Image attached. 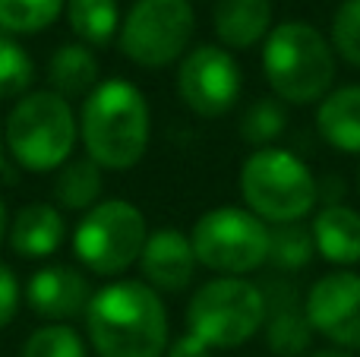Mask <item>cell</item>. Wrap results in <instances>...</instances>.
<instances>
[{"label": "cell", "mask_w": 360, "mask_h": 357, "mask_svg": "<svg viewBox=\"0 0 360 357\" xmlns=\"http://www.w3.org/2000/svg\"><path fill=\"white\" fill-rule=\"evenodd\" d=\"M86 329L98 357H162L168 348V313L146 282H111L95 291Z\"/></svg>", "instance_id": "1"}, {"label": "cell", "mask_w": 360, "mask_h": 357, "mask_svg": "<svg viewBox=\"0 0 360 357\" xmlns=\"http://www.w3.org/2000/svg\"><path fill=\"white\" fill-rule=\"evenodd\" d=\"M82 145L98 168L127 171L149 149V101L133 82L108 79L82 101Z\"/></svg>", "instance_id": "2"}, {"label": "cell", "mask_w": 360, "mask_h": 357, "mask_svg": "<svg viewBox=\"0 0 360 357\" xmlns=\"http://www.w3.org/2000/svg\"><path fill=\"white\" fill-rule=\"evenodd\" d=\"M262 70L278 101L313 105L323 101L335 82V54L323 32L291 19L266 35Z\"/></svg>", "instance_id": "3"}, {"label": "cell", "mask_w": 360, "mask_h": 357, "mask_svg": "<svg viewBox=\"0 0 360 357\" xmlns=\"http://www.w3.org/2000/svg\"><path fill=\"white\" fill-rule=\"evenodd\" d=\"M76 114L57 92H32L13 105L4 126V145L29 171H54L70 162L76 145Z\"/></svg>", "instance_id": "4"}, {"label": "cell", "mask_w": 360, "mask_h": 357, "mask_svg": "<svg viewBox=\"0 0 360 357\" xmlns=\"http://www.w3.org/2000/svg\"><path fill=\"white\" fill-rule=\"evenodd\" d=\"M240 196L247 209L262 221L288 225L300 221L316 206V177L288 149H256L240 168Z\"/></svg>", "instance_id": "5"}, {"label": "cell", "mask_w": 360, "mask_h": 357, "mask_svg": "<svg viewBox=\"0 0 360 357\" xmlns=\"http://www.w3.org/2000/svg\"><path fill=\"white\" fill-rule=\"evenodd\" d=\"M266 323L262 288L237 275L212 278L193 294L186 307L190 335L209 348H237L250 342Z\"/></svg>", "instance_id": "6"}, {"label": "cell", "mask_w": 360, "mask_h": 357, "mask_svg": "<svg viewBox=\"0 0 360 357\" xmlns=\"http://www.w3.org/2000/svg\"><path fill=\"white\" fill-rule=\"evenodd\" d=\"M146 240V215L127 200H105L89 209L76 225L73 250L95 275H120L143 257Z\"/></svg>", "instance_id": "7"}, {"label": "cell", "mask_w": 360, "mask_h": 357, "mask_svg": "<svg viewBox=\"0 0 360 357\" xmlns=\"http://www.w3.org/2000/svg\"><path fill=\"white\" fill-rule=\"evenodd\" d=\"M196 263L224 275H247L269 259V225L250 209L221 206L199 215L193 225Z\"/></svg>", "instance_id": "8"}, {"label": "cell", "mask_w": 360, "mask_h": 357, "mask_svg": "<svg viewBox=\"0 0 360 357\" xmlns=\"http://www.w3.org/2000/svg\"><path fill=\"white\" fill-rule=\"evenodd\" d=\"M196 29L190 0H136L120 22V51L139 67H168L180 60Z\"/></svg>", "instance_id": "9"}, {"label": "cell", "mask_w": 360, "mask_h": 357, "mask_svg": "<svg viewBox=\"0 0 360 357\" xmlns=\"http://www.w3.org/2000/svg\"><path fill=\"white\" fill-rule=\"evenodd\" d=\"M177 95L199 117H221L240 95V67L231 51L218 44H199L180 60Z\"/></svg>", "instance_id": "10"}, {"label": "cell", "mask_w": 360, "mask_h": 357, "mask_svg": "<svg viewBox=\"0 0 360 357\" xmlns=\"http://www.w3.org/2000/svg\"><path fill=\"white\" fill-rule=\"evenodd\" d=\"M307 320L319 335L342 348H360V275L332 272L307 294Z\"/></svg>", "instance_id": "11"}, {"label": "cell", "mask_w": 360, "mask_h": 357, "mask_svg": "<svg viewBox=\"0 0 360 357\" xmlns=\"http://www.w3.org/2000/svg\"><path fill=\"white\" fill-rule=\"evenodd\" d=\"M25 301L44 320H73V316H86L89 301H92V288H89L86 275L70 266H44L29 278L25 288Z\"/></svg>", "instance_id": "12"}, {"label": "cell", "mask_w": 360, "mask_h": 357, "mask_svg": "<svg viewBox=\"0 0 360 357\" xmlns=\"http://www.w3.org/2000/svg\"><path fill=\"white\" fill-rule=\"evenodd\" d=\"M139 263H143V278L149 288L184 291L196 272V253H193L190 238L180 234L177 228H158L146 240Z\"/></svg>", "instance_id": "13"}, {"label": "cell", "mask_w": 360, "mask_h": 357, "mask_svg": "<svg viewBox=\"0 0 360 357\" xmlns=\"http://www.w3.org/2000/svg\"><path fill=\"white\" fill-rule=\"evenodd\" d=\"M266 297V342L278 357H297L307 351L313 339V326L307 320V310H300V297L291 285L272 282L262 288Z\"/></svg>", "instance_id": "14"}, {"label": "cell", "mask_w": 360, "mask_h": 357, "mask_svg": "<svg viewBox=\"0 0 360 357\" xmlns=\"http://www.w3.org/2000/svg\"><path fill=\"white\" fill-rule=\"evenodd\" d=\"M313 244L329 263L354 266L360 263V212L342 202H326L313 219Z\"/></svg>", "instance_id": "15"}, {"label": "cell", "mask_w": 360, "mask_h": 357, "mask_svg": "<svg viewBox=\"0 0 360 357\" xmlns=\"http://www.w3.org/2000/svg\"><path fill=\"white\" fill-rule=\"evenodd\" d=\"M212 22L224 48L247 51L269 35L272 4L269 0H218Z\"/></svg>", "instance_id": "16"}, {"label": "cell", "mask_w": 360, "mask_h": 357, "mask_svg": "<svg viewBox=\"0 0 360 357\" xmlns=\"http://www.w3.org/2000/svg\"><path fill=\"white\" fill-rule=\"evenodd\" d=\"M10 244L22 259H44L63 244V219L48 202H32L16 212Z\"/></svg>", "instance_id": "17"}, {"label": "cell", "mask_w": 360, "mask_h": 357, "mask_svg": "<svg viewBox=\"0 0 360 357\" xmlns=\"http://www.w3.org/2000/svg\"><path fill=\"white\" fill-rule=\"evenodd\" d=\"M319 136L345 155L360 152V86H345L329 92L316 111Z\"/></svg>", "instance_id": "18"}, {"label": "cell", "mask_w": 360, "mask_h": 357, "mask_svg": "<svg viewBox=\"0 0 360 357\" xmlns=\"http://www.w3.org/2000/svg\"><path fill=\"white\" fill-rule=\"evenodd\" d=\"M48 86L60 98H89L98 86V57L86 44H63L48 60Z\"/></svg>", "instance_id": "19"}, {"label": "cell", "mask_w": 360, "mask_h": 357, "mask_svg": "<svg viewBox=\"0 0 360 357\" xmlns=\"http://www.w3.org/2000/svg\"><path fill=\"white\" fill-rule=\"evenodd\" d=\"M101 190H105V177L92 158L60 164L54 177V200L63 209H76V212H89L92 206H98Z\"/></svg>", "instance_id": "20"}, {"label": "cell", "mask_w": 360, "mask_h": 357, "mask_svg": "<svg viewBox=\"0 0 360 357\" xmlns=\"http://www.w3.org/2000/svg\"><path fill=\"white\" fill-rule=\"evenodd\" d=\"M67 19L73 35L92 48H105L120 32L117 0H67Z\"/></svg>", "instance_id": "21"}, {"label": "cell", "mask_w": 360, "mask_h": 357, "mask_svg": "<svg viewBox=\"0 0 360 357\" xmlns=\"http://www.w3.org/2000/svg\"><path fill=\"white\" fill-rule=\"evenodd\" d=\"M316 244H313V231L300 221H288V225L269 228V259L275 269L285 272H300L304 266H310Z\"/></svg>", "instance_id": "22"}, {"label": "cell", "mask_w": 360, "mask_h": 357, "mask_svg": "<svg viewBox=\"0 0 360 357\" xmlns=\"http://www.w3.org/2000/svg\"><path fill=\"white\" fill-rule=\"evenodd\" d=\"M67 0H0V32H13V35H35L44 32Z\"/></svg>", "instance_id": "23"}, {"label": "cell", "mask_w": 360, "mask_h": 357, "mask_svg": "<svg viewBox=\"0 0 360 357\" xmlns=\"http://www.w3.org/2000/svg\"><path fill=\"white\" fill-rule=\"evenodd\" d=\"M285 126H288V111L278 98H256L240 117V136L250 145L266 149L269 143H275L285 133Z\"/></svg>", "instance_id": "24"}, {"label": "cell", "mask_w": 360, "mask_h": 357, "mask_svg": "<svg viewBox=\"0 0 360 357\" xmlns=\"http://www.w3.org/2000/svg\"><path fill=\"white\" fill-rule=\"evenodd\" d=\"M35 79V63L19 41L0 32V98H22Z\"/></svg>", "instance_id": "25"}, {"label": "cell", "mask_w": 360, "mask_h": 357, "mask_svg": "<svg viewBox=\"0 0 360 357\" xmlns=\"http://www.w3.org/2000/svg\"><path fill=\"white\" fill-rule=\"evenodd\" d=\"M22 357H86V342L79 332L63 323L57 326H41L25 339Z\"/></svg>", "instance_id": "26"}, {"label": "cell", "mask_w": 360, "mask_h": 357, "mask_svg": "<svg viewBox=\"0 0 360 357\" xmlns=\"http://www.w3.org/2000/svg\"><path fill=\"white\" fill-rule=\"evenodd\" d=\"M332 44L351 63L360 67V0H345L332 16Z\"/></svg>", "instance_id": "27"}, {"label": "cell", "mask_w": 360, "mask_h": 357, "mask_svg": "<svg viewBox=\"0 0 360 357\" xmlns=\"http://www.w3.org/2000/svg\"><path fill=\"white\" fill-rule=\"evenodd\" d=\"M16 310H19V282L10 266L0 263V329L6 323H13Z\"/></svg>", "instance_id": "28"}, {"label": "cell", "mask_w": 360, "mask_h": 357, "mask_svg": "<svg viewBox=\"0 0 360 357\" xmlns=\"http://www.w3.org/2000/svg\"><path fill=\"white\" fill-rule=\"evenodd\" d=\"M168 357H212V348L205 342H199L196 335H180L177 342H171Z\"/></svg>", "instance_id": "29"}, {"label": "cell", "mask_w": 360, "mask_h": 357, "mask_svg": "<svg viewBox=\"0 0 360 357\" xmlns=\"http://www.w3.org/2000/svg\"><path fill=\"white\" fill-rule=\"evenodd\" d=\"M0 174L6 177V181H16V171L6 164V152H4V139H0Z\"/></svg>", "instance_id": "30"}, {"label": "cell", "mask_w": 360, "mask_h": 357, "mask_svg": "<svg viewBox=\"0 0 360 357\" xmlns=\"http://www.w3.org/2000/svg\"><path fill=\"white\" fill-rule=\"evenodd\" d=\"M310 357H354V354L342 351V348H329V351H316V354H310Z\"/></svg>", "instance_id": "31"}, {"label": "cell", "mask_w": 360, "mask_h": 357, "mask_svg": "<svg viewBox=\"0 0 360 357\" xmlns=\"http://www.w3.org/2000/svg\"><path fill=\"white\" fill-rule=\"evenodd\" d=\"M6 231H10V221H6V206H4V200H0V240H4Z\"/></svg>", "instance_id": "32"}]
</instances>
